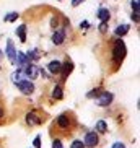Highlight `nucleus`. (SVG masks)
Instances as JSON below:
<instances>
[{"label": "nucleus", "instance_id": "nucleus-11", "mask_svg": "<svg viewBox=\"0 0 140 148\" xmlns=\"http://www.w3.org/2000/svg\"><path fill=\"white\" fill-rule=\"evenodd\" d=\"M72 70H73V64L70 60H67L65 64H62V70H60V73H62V78L65 80L67 77H69L70 73H72Z\"/></svg>", "mask_w": 140, "mask_h": 148}, {"label": "nucleus", "instance_id": "nucleus-15", "mask_svg": "<svg viewBox=\"0 0 140 148\" xmlns=\"http://www.w3.org/2000/svg\"><path fill=\"white\" fill-rule=\"evenodd\" d=\"M95 129H96L98 134H106V132H108V124H106L104 121H98Z\"/></svg>", "mask_w": 140, "mask_h": 148}, {"label": "nucleus", "instance_id": "nucleus-16", "mask_svg": "<svg viewBox=\"0 0 140 148\" xmlns=\"http://www.w3.org/2000/svg\"><path fill=\"white\" fill-rule=\"evenodd\" d=\"M62 96H64V93H62V86L60 85H56L52 90V98L54 99H62Z\"/></svg>", "mask_w": 140, "mask_h": 148}, {"label": "nucleus", "instance_id": "nucleus-9", "mask_svg": "<svg viewBox=\"0 0 140 148\" xmlns=\"http://www.w3.org/2000/svg\"><path fill=\"white\" fill-rule=\"evenodd\" d=\"M47 70L51 72L52 75H57V73H60V70H62V64L59 60H51L47 64Z\"/></svg>", "mask_w": 140, "mask_h": 148}, {"label": "nucleus", "instance_id": "nucleus-14", "mask_svg": "<svg viewBox=\"0 0 140 148\" xmlns=\"http://www.w3.org/2000/svg\"><path fill=\"white\" fill-rule=\"evenodd\" d=\"M16 34H18V38H20V41H21V42H25V41H26V25L18 26L16 28Z\"/></svg>", "mask_w": 140, "mask_h": 148}, {"label": "nucleus", "instance_id": "nucleus-19", "mask_svg": "<svg viewBox=\"0 0 140 148\" xmlns=\"http://www.w3.org/2000/svg\"><path fill=\"white\" fill-rule=\"evenodd\" d=\"M101 93H103V90H101V88H95V90H91V91L88 93L86 96H88V98H98Z\"/></svg>", "mask_w": 140, "mask_h": 148}, {"label": "nucleus", "instance_id": "nucleus-30", "mask_svg": "<svg viewBox=\"0 0 140 148\" xmlns=\"http://www.w3.org/2000/svg\"><path fill=\"white\" fill-rule=\"evenodd\" d=\"M3 59V51H0V60Z\"/></svg>", "mask_w": 140, "mask_h": 148}, {"label": "nucleus", "instance_id": "nucleus-17", "mask_svg": "<svg viewBox=\"0 0 140 148\" xmlns=\"http://www.w3.org/2000/svg\"><path fill=\"white\" fill-rule=\"evenodd\" d=\"M21 75H23V70H20L18 69L16 72H13V73H12V82L13 83H18V82H21Z\"/></svg>", "mask_w": 140, "mask_h": 148}, {"label": "nucleus", "instance_id": "nucleus-2", "mask_svg": "<svg viewBox=\"0 0 140 148\" xmlns=\"http://www.w3.org/2000/svg\"><path fill=\"white\" fill-rule=\"evenodd\" d=\"M16 88L23 93V95H31V93L34 91V85H33V82H30V80H21V82H18Z\"/></svg>", "mask_w": 140, "mask_h": 148}, {"label": "nucleus", "instance_id": "nucleus-20", "mask_svg": "<svg viewBox=\"0 0 140 148\" xmlns=\"http://www.w3.org/2000/svg\"><path fill=\"white\" fill-rule=\"evenodd\" d=\"M18 16H20L18 13H10V15H7V16H5V21H15Z\"/></svg>", "mask_w": 140, "mask_h": 148}, {"label": "nucleus", "instance_id": "nucleus-12", "mask_svg": "<svg viewBox=\"0 0 140 148\" xmlns=\"http://www.w3.org/2000/svg\"><path fill=\"white\" fill-rule=\"evenodd\" d=\"M98 18L101 20V23H108V21H109V18H111L109 10H108V8H100V10H98Z\"/></svg>", "mask_w": 140, "mask_h": 148}, {"label": "nucleus", "instance_id": "nucleus-24", "mask_svg": "<svg viewBox=\"0 0 140 148\" xmlns=\"http://www.w3.org/2000/svg\"><path fill=\"white\" fill-rule=\"evenodd\" d=\"M130 18H132V20H134L135 23H139V12H132Z\"/></svg>", "mask_w": 140, "mask_h": 148}, {"label": "nucleus", "instance_id": "nucleus-3", "mask_svg": "<svg viewBox=\"0 0 140 148\" xmlns=\"http://www.w3.org/2000/svg\"><path fill=\"white\" fill-rule=\"evenodd\" d=\"M23 72H25V75H26L30 80L38 78V75H39V69H38V65H34L33 62H30L28 65L23 67Z\"/></svg>", "mask_w": 140, "mask_h": 148}, {"label": "nucleus", "instance_id": "nucleus-6", "mask_svg": "<svg viewBox=\"0 0 140 148\" xmlns=\"http://www.w3.org/2000/svg\"><path fill=\"white\" fill-rule=\"evenodd\" d=\"M67 38V33L65 29H57L56 33L52 34V42L56 44V46H60V44H64V41H65Z\"/></svg>", "mask_w": 140, "mask_h": 148}, {"label": "nucleus", "instance_id": "nucleus-5", "mask_svg": "<svg viewBox=\"0 0 140 148\" xmlns=\"http://www.w3.org/2000/svg\"><path fill=\"white\" fill-rule=\"evenodd\" d=\"M113 99H114V96L111 95V93L103 91L100 96H98V104L103 106V108H106V106H109L111 103H113Z\"/></svg>", "mask_w": 140, "mask_h": 148}, {"label": "nucleus", "instance_id": "nucleus-25", "mask_svg": "<svg viewBox=\"0 0 140 148\" xmlns=\"http://www.w3.org/2000/svg\"><path fill=\"white\" fill-rule=\"evenodd\" d=\"M132 8L134 12H139V0H132Z\"/></svg>", "mask_w": 140, "mask_h": 148}, {"label": "nucleus", "instance_id": "nucleus-18", "mask_svg": "<svg viewBox=\"0 0 140 148\" xmlns=\"http://www.w3.org/2000/svg\"><path fill=\"white\" fill-rule=\"evenodd\" d=\"M26 59H28V62H31V60H38V59H39V54H38V51H31V52H28V54H26Z\"/></svg>", "mask_w": 140, "mask_h": 148}, {"label": "nucleus", "instance_id": "nucleus-27", "mask_svg": "<svg viewBox=\"0 0 140 148\" xmlns=\"http://www.w3.org/2000/svg\"><path fill=\"white\" fill-rule=\"evenodd\" d=\"M113 148H126V145L121 143V142H117V143H114V145H113Z\"/></svg>", "mask_w": 140, "mask_h": 148}, {"label": "nucleus", "instance_id": "nucleus-28", "mask_svg": "<svg viewBox=\"0 0 140 148\" xmlns=\"http://www.w3.org/2000/svg\"><path fill=\"white\" fill-rule=\"evenodd\" d=\"M82 2H83V0H72V5H73V7H77V5H80Z\"/></svg>", "mask_w": 140, "mask_h": 148}, {"label": "nucleus", "instance_id": "nucleus-22", "mask_svg": "<svg viewBox=\"0 0 140 148\" xmlns=\"http://www.w3.org/2000/svg\"><path fill=\"white\" fill-rule=\"evenodd\" d=\"M52 148H64V147H62V142L59 138L54 140V142H52Z\"/></svg>", "mask_w": 140, "mask_h": 148}, {"label": "nucleus", "instance_id": "nucleus-23", "mask_svg": "<svg viewBox=\"0 0 140 148\" xmlns=\"http://www.w3.org/2000/svg\"><path fill=\"white\" fill-rule=\"evenodd\" d=\"M34 148H41V137L39 135L34 138Z\"/></svg>", "mask_w": 140, "mask_h": 148}, {"label": "nucleus", "instance_id": "nucleus-4", "mask_svg": "<svg viewBox=\"0 0 140 148\" xmlns=\"http://www.w3.org/2000/svg\"><path fill=\"white\" fill-rule=\"evenodd\" d=\"M98 142H100V138H98V134L96 132H88L86 135H85V140H83V145H86V147H96Z\"/></svg>", "mask_w": 140, "mask_h": 148}, {"label": "nucleus", "instance_id": "nucleus-29", "mask_svg": "<svg viewBox=\"0 0 140 148\" xmlns=\"http://www.w3.org/2000/svg\"><path fill=\"white\" fill-rule=\"evenodd\" d=\"M3 116H5V112H3V109L0 108V119H3Z\"/></svg>", "mask_w": 140, "mask_h": 148}, {"label": "nucleus", "instance_id": "nucleus-8", "mask_svg": "<svg viewBox=\"0 0 140 148\" xmlns=\"http://www.w3.org/2000/svg\"><path fill=\"white\" fill-rule=\"evenodd\" d=\"M7 57H8V60L12 62V65H15V60H16V51H15V47H13V42L12 41H8L7 42Z\"/></svg>", "mask_w": 140, "mask_h": 148}, {"label": "nucleus", "instance_id": "nucleus-1", "mask_svg": "<svg viewBox=\"0 0 140 148\" xmlns=\"http://www.w3.org/2000/svg\"><path fill=\"white\" fill-rule=\"evenodd\" d=\"M126 44H124L122 39H117L116 42H114V47H113V59L116 64H121V62L124 60V57H126Z\"/></svg>", "mask_w": 140, "mask_h": 148}, {"label": "nucleus", "instance_id": "nucleus-21", "mask_svg": "<svg viewBox=\"0 0 140 148\" xmlns=\"http://www.w3.org/2000/svg\"><path fill=\"white\" fill-rule=\"evenodd\" d=\"M70 148H85V145H83V142H80V140H75Z\"/></svg>", "mask_w": 140, "mask_h": 148}, {"label": "nucleus", "instance_id": "nucleus-10", "mask_svg": "<svg viewBox=\"0 0 140 148\" xmlns=\"http://www.w3.org/2000/svg\"><path fill=\"white\" fill-rule=\"evenodd\" d=\"M41 121H43V119H41L36 112H30V114H26V124H28V125H39Z\"/></svg>", "mask_w": 140, "mask_h": 148}, {"label": "nucleus", "instance_id": "nucleus-26", "mask_svg": "<svg viewBox=\"0 0 140 148\" xmlns=\"http://www.w3.org/2000/svg\"><path fill=\"white\" fill-rule=\"evenodd\" d=\"M106 28H108V23H101V25H100V31H101V33H106Z\"/></svg>", "mask_w": 140, "mask_h": 148}, {"label": "nucleus", "instance_id": "nucleus-13", "mask_svg": "<svg viewBox=\"0 0 140 148\" xmlns=\"http://www.w3.org/2000/svg\"><path fill=\"white\" fill-rule=\"evenodd\" d=\"M127 33H129V25H119V26L116 28V31H114V34L117 36V38H122Z\"/></svg>", "mask_w": 140, "mask_h": 148}, {"label": "nucleus", "instance_id": "nucleus-7", "mask_svg": "<svg viewBox=\"0 0 140 148\" xmlns=\"http://www.w3.org/2000/svg\"><path fill=\"white\" fill-rule=\"evenodd\" d=\"M57 125L60 127L62 130H69L70 129V117L67 114H60V116L57 117Z\"/></svg>", "mask_w": 140, "mask_h": 148}]
</instances>
